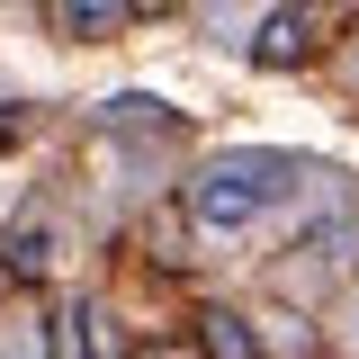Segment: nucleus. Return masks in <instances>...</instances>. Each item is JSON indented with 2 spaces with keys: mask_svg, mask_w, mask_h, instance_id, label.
Masks as SVG:
<instances>
[{
  "mask_svg": "<svg viewBox=\"0 0 359 359\" xmlns=\"http://www.w3.org/2000/svg\"><path fill=\"white\" fill-rule=\"evenodd\" d=\"M0 144H18V117H0Z\"/></svg>",
  "mask_w": 359,
  "mask_h": 359,
  "instance_id": "nucleus-9",
  "label": "nucleus"
},
{
  "mask_svg": "<svg viewBox=\"0 0 359 359\" xmlns=\"http://www.w3.org/2000/svg\"><path fill=\"white\" fill-rule=\"evenodd\" d=\"M9 269H18V278L54 269V216H18L9 224Z\"/></svg>",
  "mask_w": 359,
  "mask_h": 359,
  "instance_id": "nucleus-5",
  "label": "nucleus"
},
{
  "mask_svg": "<svg viewBox=\"0 0 359 359\" xmlns=\"http://www.w3.org/2000/svg\"><path fill=\"white\" fill-rule=\"evenodd\" d=\"M54 359H108V314H99V297H72V306L54 314Z\"/></svg>",
  "mask_w": 359,
  "mask_h": 359,
  "instance_id": "nucleus-2",
  "label": "nucleus"
},
{
  "mask_svg": "<svg viewBox=\"0 0 359 359\" xmlns=\"http://www.w3.org/2000/svg\"><path fill=\"white\" fill-rule=\"evenodd\" d=\"M0 359H45V332L18 314V323H0Z\"/></svg>",
  "mask_w": 359,
  "mask_h": 359,
  "instance_id": "nucleus-8",
  "label": "nucleus"
},
{
  "mask_svg": "<svg viewBox=\"0 0 359 359\" xmlns=\"http://www.w3.org/2000/svg\"><path fill=\"white\" fill-rule=\"evenodd\" d=\"M351 341H359V297H351Z\"/></svg>",
  "mask_w": 359,
  "mask_h": 359,
  "instance_id": "nucleus-10",
  "label": "nucleus"
},
{
  "mask_svg": "<svg viewBox=\"0 0 359 359\" xmlns=\"http://www.w3.org/2000/svg\"><path fill=\"white\" fill-rule=\"evenodd\" d=\"M54 27H63V36H108V27H126V9H117V0H63Z\"/></svg>",
  "mask_w": 359,
  "mask_h": 359,
  "instance_id": "nucleus-6",
  "label": "nucleus"
},
{
  "mask_svg": "<svg viewBox=\"0 0 359 359\" xmlns=\"http://www.w3.org/2000/svg\"><path fill=\"white\" fill-rule=\"evenodd\" d=\"M99 126H135V135H180V108L144 99V90H117V99L99 108Z\"/></svg>",
  "mask_w": 359,
  "mask_h": 359,
  "instance_id": "nucleus-4",
  "label": "nucleus"
},
{
  "mask_svg": "<svg viewBox=\"0 0 359 359\" xmlns=\"http://www.w3.org/2000/svg\"><path fill=\"white\" fill-rule=\"evenodd\" d=\"M198 341H207V359H252V323L243 314H198Z\"/></svg>",
  "mask_w": 359,
  "mask_h": 359,
  "instance_id": "nucleus-7",
  "label": "nucleus"
},
{
  "mask_svg": "<svg viewBox=\"0 0 359 359\" xmlns=\"http://www.w3.org/2000/svg\"><path fill=\"white\" fill-rule=\"evenodd\" d=\"M252 54H261V63H306L314 54V18L306 9H269L261 36H252Z\"/></svg>",
  "mask_w": 359,
  "mask_h": 359,
  "instance_id": "nucleus-3",
  "label": "nucleus"
},
{
  "mask_svg": "<svg viewBox=\"0 0 359 359\" xmlns=\"http://www.w3.org/2000/svg\"><path fill=\"white\" fill-rule=\"evenodd\" d=\"M306 189V162L297 153H216L207 171L189 180V216L207 233H252V224Z\"/></svg>",
  "mask_w": 359,
  "mask_h": 359,
  "instance_id": "nucleus-1",
  "label": "nucleus"
}]
</instances>
